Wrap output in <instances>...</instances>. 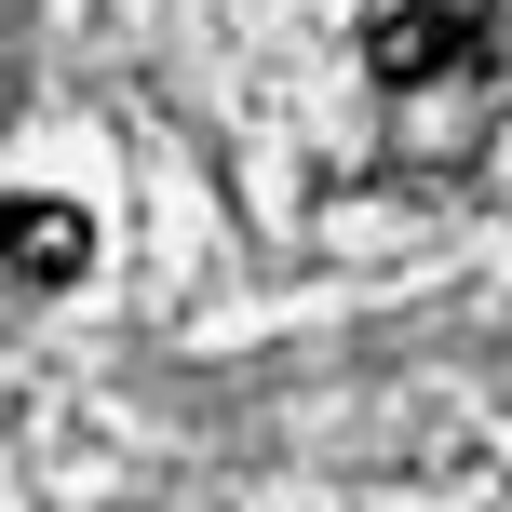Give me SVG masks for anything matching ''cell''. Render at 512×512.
Masks as SVG:
<instances>
[{
    "label": "cell",
    "mask_w": 512,
    "mask_h": 512,
    "mask_svg": "<svg viewBox=\"0 0 512 512\" xmlns=\"http://www.w3.org/2000/svg\"><path fill=\"white\" fill-rule=\"evenodd\" d=\"M472 54H486V14H472V0H391V14L364 27L378 95H432V81H459Z\"/></svg>",
    "instance_id": "6da1fadb"
},
{
    "label": "cell",
    "mask_w": 512,
    "mask_h": 512,
    "mask_svg": "<svg viewBox=\"0 0 512 512\" xmlns=\"http://www.w3.org/2000/svg\"><path fill=\"white\" fill-rule=\"evenodd\" d=\"M0 270H14V283H81V270H95V216L14 189V203H0Z\"/></svg>",
    "instance_id": "7a4b0ae2"
}]
</instances>
